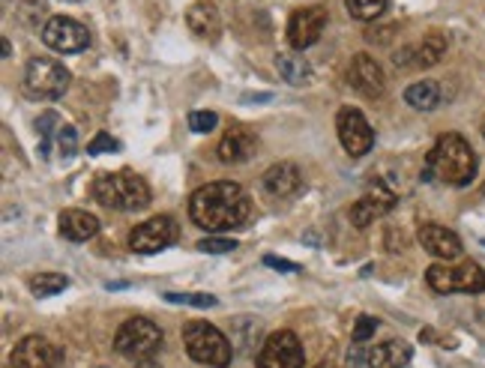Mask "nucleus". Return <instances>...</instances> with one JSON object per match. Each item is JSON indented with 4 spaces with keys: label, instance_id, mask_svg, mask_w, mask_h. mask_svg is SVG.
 Instances as JSON below:
<instances>
[{
    "label": "nucleus",
    "instance_id": "1",
    "mask_svg": "<svg viewBox=\"0 0 485 368\" xmlns=\"http://www.w3.org/2000/svg\"><path fill=\"white\" fill-rule=\"evenodd\" d=\"M249 195L231 180L207 183L189 198V219L207 234H225V231L242 228V222L249 219Z\"/></svg>",
    "mask_w": 485,
    "mask_h": 368
},
{
    "label": "nucleus",
    "instance_id": "2",
    "mask_svg": "<svg viewBox=\"0 0 485 368\" xmlns=\"http://www.w3.org/2000/svg\"><path fill=\"white\" fill-rule=\"evenodd\" d=\"M438 177L446 186H468L477 177V153L461 135H441L425 159V177Z\"/></svg>",
    "mask_w": 485,
    "mask_h": 368
},
{
    "label": "nucleus",
    "instance_id": "3",
    "mask_svg": "<svg viewBox=\"0 0 485 368\" xmlns=\"http://www.w3.org/2000/svg\"><path fill=\"white\" fill-rule=\"evenodd\" d=\"M93 198L109 210L135 212L150 204V186L135 171H105L93 180Z\"/></svg>",
    "mask_w": 485,
    "mask_h": 368
},
{
    "label": "nucleus",
    "instance_id": "4",
    "mask_svg": "<svg viewBox=\"0 0 485 368\" xmlns=\"http://www.w3.org/2000/svg\"><path fill=\"white\" fill-rule=\"evenodd\" d=\"M183 344H186V354L192 360L210 368H225L234 356L231 338L207 321H189L183 326Z\"/></svg>",
    "mask_w": 485,
    "mask_h": 368
},
{
    "label": "nucleus",
    "instance_id": "5",
    "mask_svg": "<svg viewBox=\"0 0 485 368\" xmlns=\"http://www.w3.org/2000/svg\"><path fill=\"white\" fill-rule=\"evenodd\" d=\"M70 70L52 57H31L24 66V93L31 99H61L70 90Z\"/></svg>",
    "mask_w": 485,
    "mask_h": 368
},
{
    "label": "nucleus",
    "instance_id": "6",
    "mask_svg": "<svg viewBox=\"0 0 485 368\" xmlns=\"http://www.w3.org/2000/svg\"><path fill=\"white\" fill-rule=\"evenodd\" d=\"M162 347V329L147 321V317H132V321L120 324L118 335H114V351L132 363H147L159 354Z\"/></svg>",
    "mask_w": 485,
    "mask_h": 368
},
{
    "label": "nucleus",
    "instance_id": "7",
    "mask_svg": "<svg viewBox=\"0 0 485 368\" xmlns=\"http://www.w3.org/2000/svg\"><path fill=\"white\" fill-rule=\"evenodd\" d=\"M425 282L434 294H482L485 273L480 264L464 260V264H432L425 269Z\"/></svg>",
    "mask_w": 485,
    "mask_h": 368
},
{
    "label": "nucleus",
    "instance_id": "8",
    "mask_svg": "<svg viewBox=\"0 0 485 368\" xmlns=\"http://www.w3.org/2000/svg\"><path fill=\"white\" fill-rule=\"evenodd\" d=\"M61 363L63 347L45 335H27L9 354V365L13 368H61Z\"/></svg>",
    "mask_w": 485,
    "mask_h": 368
},
{
    "label": "nucleus",
    "instance_id": "9",
    "mask_svg": "<svg viewBox=\"0 0 485 368\" xmlns=\"http://www.w3.org/2000/svg\"><path fill=\"white\" fill-rule=\"evenodd\" d=\"M306 365V351L300 344L294 333H273L261 344L258 351V368H303Z\"/></svg>",
    "mask_w": 485,
    "mask_h": 368
},
{
    "label": "nucleus",
    "instance_id": "10",
    "mask_svg": "<svg viewBox=\"0 0 485 368\" xmlns=\"http://www.w3.org/2000/svg\"><path fill=\"white\" fill-rule=\"evenodd\" d=\"M177 237L180 228L171 216H153L147 222H141L129 234V249L138 251V255H153V251H162L171 243H177Z\"/></svg>",
    "mask_w": 485,
    "mask_h": 368
},
{
    "label": "nucleus",
    "instance_id": "11",
    "mask_svg": "<svg viewBox=\"0 0 485 368\" xmlns=\"http://www.w3.org/2000/svg\"><path fill=\"white\" fill-rule=\"evenodd\" d=\"M43 42L52 48V52L79 54L90 45V33H87V27L75 22V18L54 15V18H48L43 27Z\"/></svg>",
    "mask_w": 485,
    "mask_h": 368
},
{
    "label": "nucleus",
    "instance_id": "12",
    "mask_svg": "<svg viewBox=\"0 0 485 368\" xmlns=\"http://www.w3.org/2000/svg\"><path fill=\"white\" fill-rule=\"evenodd\" d=\"M336 132H338V141H342L345 153H347V156H354V159L366 156V153L372 150V144H375L372 126H368V120L357 109H342V111H338Z\"/></svg>",
    "mask_w": 485,
    "mask_h": 368
},
{
    "label": "nucleus",
    "instance_id": "13",
    "mask_svg": "<svg viewBox=\"0 0 485 368\" xmlns=\"http://www.w3.org/2000/svg\"><path fill=\"white\" fill-rule=\"evenodd\" d=\"M324 27H327V9L324 6L297 9V13L290 15V22H288V42H290V48L306 52L309 45H315L318 40H321Z\"/></svg>",
    "mask_w": 485,
    "mask_h": 368
},
{
    "label": "nucleus",
    "instance_id": "14",
    "mask_svg": "<svg viewBox=\"0 0 485 368\" xmlns=\"http://www.w3.org/2000/svg\"><path fill=\"white\" fill-rule=\"evenodd\" d=\"M347 81L357 93L368 96V99H375V96H384L386 90V75L381 70V63L375 61V57L368 54H357L351 61V70H347Z\"/></svg>",
    "mask_w": 485,
    "mask_h": 368
},
{
    "label": "nucleus",
    "instance_id": "15",
    "mask_svg": "<svg viewBox=\"0 0 485 368\" xmlns=\"http://www.w3.org/2000/svg\"><path fill=\"white\" fill-rule=\"evenodd\" d=\"M393 207H395V195L384 186V183H375V186L368 189L366 195L351 207V222L363 231V228L372 225L375 219L386 216V212H390Z\"/></svg>",
    "mask_w": 485,
    "mask_h": 368
},
{
    "label": "nucleus",
    "instance_id": "16",
    "mask_svg": "<svg viewBox=\"0 0 485 368\" xmlns=\"http://www.w3.org/2000/svg\"><path fill=\"white\" fill-rule=\"evenodd\" d=\"M261 183H264V189L273 198H290L303 189V174H300L294 162H276L264 171Z\"/></svg>",
    "mask_w": 485,
    "mask_h": 368
},
{
    "label": "nucleus",
    "instance_id": "17",
    "mask_svg": "<svg viewBox=\"0 0 485 368\" xmlns=\"http://www.w3.org/2000/svg\"><path fill=\"white\" fill-rule=\"evenodd\" d=\"M420 243H423L425 251H429V255H434L438 260L461 258V240L455 237L450 228L434 225V222H429V225H420Z\"/></svg>",
    "mask_w": 485,
    "mask_h": 368
},
{
    "label": "nucleus",
    "instance_id": "18",
    "mask_svg": "<svg viewBox=\"0 0 485 368\" xmlns=\"http://www.w3.org/2000/svg\"><path fill=\"white\" fill-rule=\"evenodd\" d=\"M258 147V141H255V135H252L249 129H242V126H231V129L222 135V141H219V162H225V165H240V162H246L252 159V153H255Z\"/></svg>",
    "mask_w": 485,
    "mask_h": 368
},
{
    "label": "nucleus",
    "instance_id": "19",
    "mask_svg": "<svg viewBox=\"0 0 485 368\" xmlns=\"http://www.w3.org/2000/svg\"><path fill=\"white\" fill-rule=\"evenodd\" d=\"M57 228H61L63 240L84 243V240H93L96 234H100V219L87 210H63L61 219H57Z\"/></svg>",
    "mask_w": 485,
    "mask_h": 368
},
{
    "label": "nucleus",
    "instance_id": "20",
    "mask_svg": "<svg viewBox=\"0 0 485 368\" xmlns=\"http://www.w3.org/2000/svg\"><path fill=\"white\" fill-rule=\"evenodd\" d=\"M186 24H189V31L198 36V40H207V42H216L219 33H222L219 9L213 6V4H207V0H198V4L189 6Z\"/></svg>",
    "mask_w": 485,
    "mask_h": 368
},
{
    "label": "nucleus",
    "instance_id": "21",
    "mask_svg": "<svg viewBox=\"0 0 485 368\" xmlns=\"http://www.w3.org/2000/svg\"><path fill=\"white\" fill-rule=\"evenodd\" d=\"M411 344L402 342V338H390L384 344H375L372 351L366 354V365L368 368H404L411 363Z\"/></svg>",
    "mask_w": 485,
    "mask_h": 368
},
{
    "label": "nucleus",
    "instance_id": "22",
    "mask_svg": "<svg viewBox=\"0 0 485 368\" xmlns=\"http://www.w3.org/2000/svg\"><path fill=\"white\" fill-rule=\"evenodd\" d=\"M276 70H279V75H282L288 84H294V87H309V84L315 81L312 63H309L303 54L279 52L276 54Z\"/></svg>",
    "mask_w": 485,
    "mask_h": 368
},
{
    "label": "nucleus",
    "instance_id": "23",
    "mask_svg": "<svg viewBox=\"0 0 485 368\" xmlns=\"http://www.w3.org/2000/svg\"><path fill=\"white\" fill-rule=\"evenodd\" d=\"M261 335H264V326H261L258 317H234V321H231V344H234V354H252L255 344H261Z\"/></svg>",
    "mask_w": 485,
    "mask_h": 368
},
{
    "label": "nucleus",
    "instance_id": "24",
    "mask_svg": "<svg viewBox=\"0 0 485 368\" xmlns=\"http://www.w3.org/2000/svg\"><path fill=\"white\" fill-rule=\"evenodd\" d=\"M404 102L416 111H434L441 102V87L438 81H416L404 90Z\"/></svg>",
    "mask_w": 485,
    "mask_h": 368
},
{
    "label": "nucleus",
    "instance_id": "25",
    "mask_svg": "<svg viewBox=\"0 0 485 368\" xmlns=\"http://www.w3.org/2000/svg\"><path fill=\"white\" fill-rule=\"evenodd\" d=\"M446 54V36L429 33L420 45H414V66H434Z\"/></svg>",
    "mask_w": 485,
    "mask_h": 368
},
{
    "label": "nucleus",
    "instance_id": "26",
    "mask_svg": "<svg viewBox=\"0 0 485 368\" xmlns=\"http://www.w3.org/2000/svg\"><path fill=\"white\" fill-rule=\"evenodd\" d=\"M63 120L57 118L54 111H43L40 120H36V132H40V156H48L52 150V141H57V132H61Z\"/></svg>",
    "mask_w": 485,
    "mask_h": 368
},
{
    "label": "nucleus",
    "instance_id": "27",
    "mask_svg": "<svg viewBox=\"0 0 485 368\" xmlns=\"http://www.w3.org/2000/svg\"><path fill=\"white\" fill-rule=\"evenodd\" d=\"M66 288H70V278L61 276V273H40V276L31 278V294L33 297H54Z\"/></svg>",
    "mask_w": 485,
    "mask_h": 368
},
{
    "label": "nucleus",
    "instance_id": "28",
    "mask_svg": "<svg viewBox=\"0 0 485 368\" xmlns=\"http://www.w3.org/2000/svg\"><path fill=\"white\" fill-rule=\"evenodd\" d=\"M345 9L357 22H375V18L384 15L386 0H345Z\"/></svg>",
    "mask_w": 485,
    "mask_h": 368
},
{
    "label": "nucleus",
    "instance_id": "29",
    "mask_svg": "<svg viewBox=\"0 0 485 368\" xmlns=\"http://www.w3.org/2000/svg\"><path fill=\"white\" fill-rule=\"evenodd\" d=\"M165 303H174V306H195V308H213L219 303L216 297H210V294H162Z\"/></svg>",
    "mask_w": 485,
    "mask_h": 368
},
{
    "label": "nucleus",
    "instance_id": "30",
    "mask_svg": "<svg viewBox=\"0 0 485 368\" xmlns=\"http://www.w3.org/2000/svg\"><path fill=\"white\" fill-rule=\"evenodd\" d=\"M54 144H57V153H61L63 159L75 156V150H79V132H75V126L63 123L61 132H57V141Z\"/></svg>",
    "mask_w": 485,
    "mask_h": 368
},
{
    "label": "nucleus",
    "instance_id": "31",
    "mask_svg": "<svg viewBox=\"0 0 485 368\" xmlns=\"http://www.w3.org/2000/svg\"><path fill=\"white\" fill-rule=\"evenodd\" d=\"M219 126V114L216 111H192L189 114V129L198 135H207Z\"/></svg>",
    "mask_w": 485,
    "mask_h": 368
},
{
    "label": "nucleus",
    "instance_id": "32",
    "mask_svg": "<svg viewBox=\"0 0 485 368\" xmlns=\"http://www.w3.org/2000/svg\"><path fill=\"white\" fill-rule=\"evenodd\" d=\"M195 249L204 251V255H228V251L237 249V243H234V240H228V237H204Z\"/></svg>",
    "mask_w": 485,
    "mask_h": 368
},
{
    "label": "nucleus",
    "instance_id": "33",
    "mask_svg": "<svg viewBox=\"0 0 485 368\" xmlns=\"http://www.w3.org/2000/svg\"><path fill=\"white\" fill-rule=\"evenodd\" d=\"M375 329H377L375 317H372V315H360V317H357V324H354V342H357V344L368 342V338L375 335Z\"/></svg>",
    "mask_w": 485,
    "mask_h": 368
},
{
    "label": "nucleus",
    "instance_id": "34",
    "mask_svg": "<svg viewBox=\"0 0 485 368\" xmlns=\"http://www.w3.org/2000/svg\"><path fill=\"white\" fill-rule=\"evenodd\" d=\"M114 150H120V141H114L111 135H96V138L87 144V153L90 156H102V153H114Z\"/></svg>",
    "mask_w": 485,
    "mask_h": 368
},
{
    "label": "nucleus",
    "instance_id": "35",
    "mask_svg": "<svg viewBox=\"0 0 485 368\" xmlns=\"http://www.w3.org/2000/svg\"><path fill=\"white\" fill-rule=\"evenodd\" d=\"M264 264L273 267V269H282V273H300V267L294 264V260H285V258H276V255H267Z\"/></svg>",
    "mask_w": 485,
    "mask_h": 368
},
{
    "label": "nucleus",
    "instance_id": "36",
    "mask_svg": "<svg viewBox=\"0 0 485 368\" xmlns=\"http://www.w3.org/2000/svg\"><path fill=\"white\" fill-rule=\"evenodd\" d=\"M347 363H351V365H360L363 363V347L360 344H354L351 351H347Z\"/></svg>",
    "mask_w": 485,
    "mask_h": 368
},
{
    "label": "nucleus",
    "instance_id": "37",
    "mask_svg": "<svg viewBox=\"0 0 485 368\" xmlns=\"http://www.w3.org/2000/svg\"><path fill=\"white\" fill-rule=\"evenodd\" d=\"M273 99V93H249V96H242V102H270Z\"/></svg>",
    "mask_w": 485,
    "mask_h": 368
},
{
    "label": "nucleus",
    "instance_id": "38",
    "mask_svg": "<svg viewBox=\"0 0 485 368\" xmlns=\"http://www.w3.org/2000/svg\"><path fill=\"white\" fill-rule=\"evenodd\" d=\"M4 57H13V45L4 40Z\"/></svg>",
    "mask_w": 485,
    "mask_h": 368
},
{
    "label": "nucleus",
    "instance_id": "39",
    "mask_svg": "<svg viewBox=\"0 0 485 368\" xmlns=\"http://www.w3.org/2000/svg\"><path fill=\"white\" fill-rule=\"evenodd\" d=\"M138 368H157V365H153V363H144V365H138Z\"/></svg>",
    "mask_w": 485,
    "mask_h": 368
},
{
    "label": "nucleus",
    "instance_id": "40",
    "mask_svg": "<svg viewBox=\"0 0 485 368\" xmlns=\"http://www.w3.org/2000/svg\"><path fill=\"white\" fill-rule=\"evenodd\" d=\"M315 368H333V365H327V363H321V365H315Z\"/></svg>",
    "mask_w": 485,
    "mask_h": 368
},
{
    "label": "nucleus",
    "instance_id": "41",
    "mask_svg": "<svg viewBox=\"0 0 485 368\" xmlns=\"http://www.w3.org/2000/svg\"><path fill=\"white\" fill-rule=\"evenodd\" d=\"M482 138H485V126H482Z\"/></svg>",
    "mask_w": 485,
    "mask_h": 368
}]
</instances>
